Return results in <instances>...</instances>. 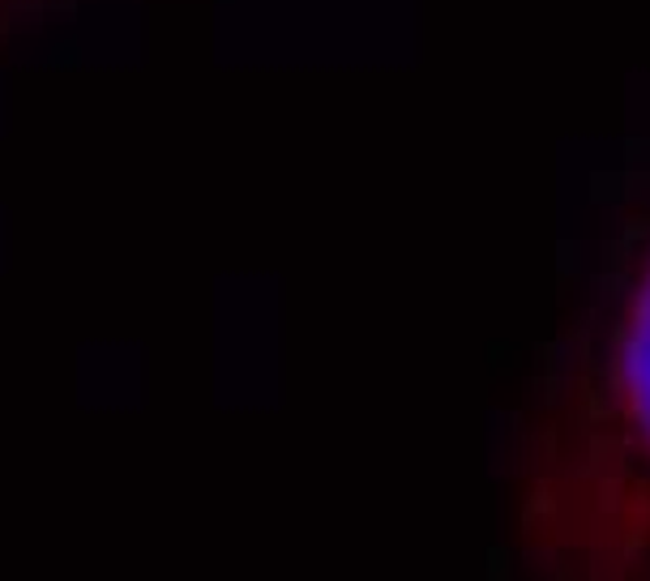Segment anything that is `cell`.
<instances>
[{
	"label": "cell",
	"mask_w": 650,
	"mask_h": 581,
	"mask_svg": "<svg viewBox=\"0 0 650 581\" xmlns=\"http://www.w3.org/2000/svg\"><path fill=\"white\" fill-rule=\"evenodd\" d=\"M586 441L590 475L617 484L638 500L633 509L650 514V274L617 325V351L590 402Z\"/></svg>",
	"instance_id": "6da1fadb"
}]
</instances>
